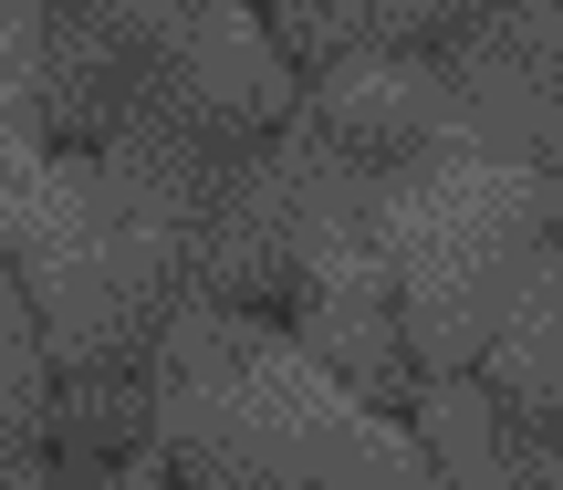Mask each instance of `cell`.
Segmentation results:
<instances>
[{
    "label": "cell",
    "mask_w": 563,
    "mask_h": 490,
    "mask_svg": "<svg viewBox=\"0 0 563 490\" xmlns=\"http://www.w3.org/2000/svg\"><path fill=\"white\" fill-rule=\"evenodd\" d=\"M272 11H313V0H272Z\"/></svg>",
    "instance_id": "obj_6"
},
{
    "label": "cell",
    "mask_w": 563,
    "mask_h": 490,
    "mask_svg": "<svg viewBox=\"0 0 563 490\" xmlns=\"http://www.w3.org/2000/svg\"><path fill=\"white\" fill-rule=\"evenodd\" d=\"M481 387L501 408H563V230L543 241V261L522 271V292H511L501 334L481 355Z\"/></svg>",
    "instance_id": "obj_4"
},
{
    "label": "cell",
    "mask_w": 563,
    "mask_h": 490,
    "mask_svg": "<svg viewBox=\"0 0 563 490\" xmlns=\"http://www.w3.org/2000/svg\"><path fill=\"white\" fill-rule=\"evenodd\" d=\"M146 417L209 470L302 480V490H428V438L386 428L376 397L344 387L302 334L251 324V303H178L146 355Z\"/></svg>",
    "instance_id": "obj_1"
},
{
    "label": "cell",
    "mask_w": 563,
    "mask_h": 490,
    "mask_svg": "<svg viewBox=\"0 0 563 490\" xmlns=\"http://www.w3.org/2000/svg\"><path fill=\"white\" fill-rule=\"evenodd\" d=\"M470 11H481V0H365L376 42H449V32H460Z\"/></svg>",
    "instance_id": "obj_5"
},
{
    "label": "cell",
    "mask_w": 563,
    "mask_h": 490,
    "mask_svg": "<svg viewBox=\"0 0 563 490\" xmlns=\"http://www.w3.org/2000/svg\"><path fill=\"white\" fill-rule=\"evenodd\" d=\"M302 115H313L334 146H355L365 167H407L418 146L449 136L460 94H449L439 42H355L344 63L313 74V104H302Z\"/></svg>",
    "instance_id": "obj_3"
},
{
    "label": "cell",
    "mask_w": 563,
    "mask_h": 490,
    "mask_svg": "<svg viewBox=\"0 0 563 490\" xmlns=\"http://www.w3.org/2000/svg\"><path fill=\"white\" fill-rule=\"evenodd\" d=\"M376 220H386V250H397L407 355L428 376H481L522 271L543 261V241L563 230V178L511 157V146H490V136H470L449 115L439 146L386 167Z\"/></svg>",
    "instance_id": "obj_2"
}]
</instances>
